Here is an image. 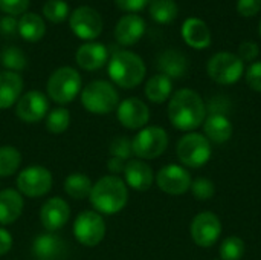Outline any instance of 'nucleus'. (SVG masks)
<instances>
[{
	"instance_id": "1",
	"label": "nucleus",
	"mask_w": 261,
	"mask_h": 260,
	"mask_svg": "<svg viewBox=\"0 0 261 260\" xmlns=\"http://www.w3.org/2000/svg\"><path fill=\"white\" fill-rule=\"evenodd\" d=\"M206 116V106L200 95L191 89L177 90L168 104V118L171 124L184 132L200 127Z\"/></svg>"
},
{
	"instance_id": "2",
	"label": "nucleus",
	"mask_w": 261,
	"mask_h": 260,
	"mask_svg": "<svg viewBox=\"0 0 261 260\" xmlns=\"http://www.w3.org/2000/svg\"><path fill=\"white\" fill-rule=\"evenodd\" d=\"M89 199L99 215H116L127 205L128 190L121 178L107 175L93 184Z\"/></svg>"
},
{
	"instance_id": "3",
	"label": "nucleus",
	"mask_w": 261,
	"mask_h": 260,
	"mask_svg": "<svg viewBox=\"0 0 261 260\" xmlns=\"http://www.w3.org/2000/svg\"><path fill=\"white\" fill-rule=\"evenodd\" d=\"M109 75L115 84L122 89L139 86L145 77V64L139 55L130 51H118L109 61Z\"/></svg>"
},
{
	"instance_id": "4",
	"label": "nucleus",
	"mask_w": 261,
	"mask_h": 260,
	"mask_svg": "<svg viewBox=\"0 0 261 260\" xmlns=\"http://www.w3.org/2000/svg\"><path fill=\"white\" fill-rule=\"evenodd\" d=\"M81 104L90 113L107 115L118 107L119 95L113 84L104 80H96L81 90Z\"/></svg>"
},
{
	"instance_id": "5",
	"label": "nucleus",
	"mask_w": 261,
	"mask_h": 260,
	"mask_svg": "<svg viewBox=\"0 0 261 260\" xmlns=\"http://www.w3.org/2000/svg\"><path fill=\"white\" fill-rule=\"evenodd\" d=\"M81 75L70 66L58 67L47 80V95L58 104H67L81 92Z\"/></svg>"
},
{
	"instance_id": "6",
	"label": "nucleus",
	"mask_w": 261,
	"mask_h": 260,
	"mask_svg": "<svg viewBox=\"0 0 261 260\" xmlns=\"http://www.w3.org/2000/svg\"><path fill=\"white\" fill-rule=\"evenodd\" d=\"M176 153L182 164L191 169H200L211 159L213 149L206 136L200 133H188L179 139Z\"/></svg>"
},
{
	"instance_id": "7",
	"label": "nucleus",
	"mask_w": 261,
	"mask_h": 260,
	"mask_svg": "<svg viewBox=\"0 0 261 260\" xmlns=\"http://www.w3.org/2000/svg\"><path fill=\"white\" fill-rule=\"evenodd\" d=\"M168 147V135L162 127L150 126L141 129V132L132 139L133 153L139 159H154L161 156Z\"/></svg>"
},
{
	"instance_id": "8",
	"label": "nucleus",
	"mask_w": 261,
	"mask_h": 260,
	"mask_svg": "<svg viewBox=\"0 0 261 260\" xmlns=\"http://www.w3.org/2000/svg\"><path fill=\"white\" fill-rule=\"evenodd\" d=\"M245 70L243 61L239 55L231 52H219L208 61V75L219 84L237 83Z\"/></svg>"
},
{
	"instance_id": "9",
	"label": "nucleus",
	"mask_w": 261,
	"mask_h": 260,
	"mask_svg": "<svg viewBox=\"0 0 261 260\" xmlns=\"http://www.w3.org/2000/svg\"><path fill=\"white\" fill-rule=\"evenodd\" d=\"M52 173L43 166H29L17 176L18 192L28 198H41L52 188Z\"/></svg>"
},
{
	"instance_id": "10",
	"label": "nucleus",
	"mask_w": 261,
	"mask_h": 260,
	"mask_svg": "<svg viewBox=\"0 0 261 260\" xmlns=\"http://www.w3.org/2000/svg\"><path fill=\"white\" fill-rule=\"evenodd\" d=\"M73 234L84 247H96L106 236V222L98 211H83L73 222Z\"/></svg>"
},
{
	"instance_id": "11",
	"label": "nucleus",
	"mask_w": 261,
	"mask_h": 260,
	"mask_svg": "<svg viewBox=\"0 0 261 260\" xmlns=\"http://www.w3.org/2000/svg\"><path fill=\"white\" fill-rule=\"evenodd\" d=\"M70 29L78 38L83 40H93L102 31V18L93 8L80 6L76 8L69 18Z\"/></svg>"
},
{
	"instance_id": "12",
	"label": "nucleus",
	"mask_w": 261,
	"mask_h": 260,
	"mask_svg": "<svg viewBox=\"0 0 261 260\" xmlns=\"http://www.w3.org/2000/svg\"><path fill=\"white\" fill-rule=\"evenodd\" d=\"M190 230H191L193 241L199 247L210 248L219 241L222 234V222L214 213L205 211V213H199L193 219Z\"/></svg>"
},
{
	"instance_id": "13",
	"label": "nucleus",
	"mask_w": 261,
	"mask_h": 260,
	"mask_svg": "<svg viewBox=\"0 0 261 260\" xmlns=\"http://www.w3.org/2000/svg\"><path fill=\"white\" fill-rule=\"evenodd\" d=\"M49 112V100L40 90H29L17 101L15 113L23 123H38Z\"/></svg>"
},
{
	"instance_id": "14",
	"label": "nucleus",
	"mask_w": 261,
	"mask_h": 260,
	"mask_svg": "<svg viewBox=\"0 0 261 260\" xmlns=\"http://www.w3.org/2000/svg\"><path fill=\"white\" fill-rule=\"evenodd\" d=\"M191 176L190 173L176 164L171 166H165L159 170V173L156 175V184L158 187L167 193V195H173V196H179L187 193L191 188Z\"/></svg>"
},
{
	"instance_id": "15",
	"label": "nucleus",
	"mask_w": 261,
	"mask_h": 260,
	"mask_svg": "<svg viewBox=\"0 0 261 260\" xmlns=\"http://www.w3.org/2000/svg\"><path fill=\"white\" fill-rule=\"evenodd\" d=\"M116 116H118V121L124 127L130 130H138L147 126L150 120V110H148V106L142 100L127 98L118 104Z\"/></svg>"
},
{
	"instance_id": "16",
	"label": "nucleus",
	"mask_w": 261,
	"mask_h": 260,
	"mask_svg": "<svg viewBox=\"0 0 261 260\" xmlns=\"http://www.w3.org/2000/svg\"><path fill=\"white\" fill-rule=\"evenodd\" d=\"M69 218H70V207L64 199L58 196L47 199L40 210L41 225L49 233H54L63 228L69 222Z\"/></svg>"
},
{
	"instance_id": "17",
	"label": "nucleus",
	"mask_w": 261,
	"mask_h": 260,
	"mask_svg": "<svg viewBox=\"0 0 261 260\" xmlns=\"http://www.w3.org/2000/svg\"><path fill=\"white\" fill-rule=\"evenodd\" d=\"M66 242L49 231L32 241V254L38 260H63L66 257Z\"/></svg>"
},
{
	"instance_id": "18",
	"label": "nucleus",
	"mask_w": 261,
	"mask_h": 260,
	"mask_svg": "<svg viewBox=\"0 0 261 260\" xmlns=\"http://www.w3.org/2000/svg\"><path fill=\"white\" fill-rule=\"evenodd\" d=\"M145 32V21L136 14L122 17L115 28V38L122 46H132L138 43Z\"/></svg>"
},
{
	"instance_id": "19",
	"label": "nucleus",
	"mask_w": 261,
	"mask_h": 260,
	"mask_svg": "<svg viewBox=\"0 0 261 260\" xmlns=\"http://www.w3.org/2000/svg\"><path fill=\"white\" fill-rule=\"evenodd\" d=\"M124 178L127 185L138 192H147L153 185L154 179L151 167L141 159H132L125 164Z\"/></svg>"
},
{
	"instance_id": "20",
	"label": "nucleus",
	"mask_w": 261,
	"mask_h": 260,
	"mask_svg": "<svg viewBox=\"0 0 261 260\" xmlns=\"http://www.w3.org/2000/svg\"><path fill=\"white\" fill-rule=\"evenodd\" d=\"M109 60V51L102 43H86L76 51V63L84 70L101 69Z\"/></svg>"
},
{
	"instance_id": "21",
	"label": "nucleus",
	"mask_w": 261,
	"mask_h": 260,
	"mask_svg": "<svg viewBox=\"0 0 261 260\" xmlns=\"http://www.w3.org/2000/svg\"><path fill=\"white\" fill-rule=\"evenodd\" d=\"M23 196L14 188L0 190V227L14 224L23 211Z\"/></svg>"
},
{
	"instance_id": "22",
	"label": "nucleus",
	"mask_w": 261,
	"mask_h": 260,
	"mask_svg": "<svg viewBox=\"0 0 261 260\" xmlns=\"http://www.w3.org/2000/svg\"><path fill=\"white\" fill-rule=\"evenodd\" d=\"M182 37L194 49H205L211 44V32L206 23L197 17L187 18L182 25Z\"/></svg>"
},
{
	"instance_id": "23",
	"label": "nucleus",
	"mask_w": 261,
	"mask_h": 260,
	"mask_svg": "<svg viewBox=\"0 0 261 260\" xmlns=\"http://www.w3.org/2000/svg\"><path fill=\"white\" fill-rule=\"evenodd\" d=\"M23 90V78L17 72H0V109H9L15 104Z\"/></svg>"
},
{
	"instance_id": "24",
	"label": "nucleus",
	"mask_w": 261,
	"mask_h": 260,
	"mask_svg": "<svg viewBox=\"0 0 261 260\" xmlns=\"http://www.w3.org/2000/svg\"><path fill=\"white\" fill-rule=\"evenodd\" d=\"M203 130L208 141L216 144H223L232 136V124L225 115H210L203 121Z\"/></svg>"
},
{
	"instance_id": "25",
	"label": "nucleus",
	"mask_w": 261,
	"mask_h": 260,
	"mask_svg": "<svg viewBox=\"0 0 261 260\" xmlns=\"http://www.w3.org/2000/svg\"><path fill=\"white\" fill-rule=\"evenodd\" d=\"M187 58L180 51L168 49L158 58V67L168 78H180L187 72Z\"/></svg>"
},
{
	"instance_id": "26",
	"label": "nucleus",
	"mask_w": 261,
	"mask_h": 260,
	"mask_svg": "<svg viewBox=\"0 0 261 260\" xmlns=\"http://www.w3.org/2000/svg\"><path fill=\"white\" fill-rule=\"evenodd\" d=\"M20 37L26 41H38L44 32H46V25L43 21V18L34 12H26L21 15V18L18 20V28H17Z\"/></svg>"
},
{
	"instance_id": "27",
	"label": "nucleus",
	"mask_w": 261,
	"mask_h": 260,
	"mask_svg": "<svg viewBox=\"0 0 261 260\" xmlns=\"http://www.w3.org/2000/svg\"><path fill=\"white\" fill-rule=\"evenodd\" d=\"M173 90V83L171 78H168L164 74H158L154 77H151L147 84H145V95L151 103L161 104L165 103Z\"/></svg>"
},
{
	"instance_id": "28",
	"label": "nucleus",
	"mask_w": 261,
	"mask_h": 260,
	"mask_svg": "<svg viewBox=\"0 0 261 260\" xmlns=\"http://www.w3.org/2000/svg\"><path fill=\"white\" fill-rule=\"evenodd\" d=\"M92 181L89 176H86L84 173H70L66 181H64V190L66 193L72 198V199H76V201H83L86 198L90 196V192H92Z\"/></svg>"
},
{
	"instance_id": "29",
	"label": "nucleus",
	"mask_w": 261,
	"mask_h": 260,
	"mask_svg": "<svg viewBox=\"0 0 261 260\" xmlns=\"http://www.w3.org/2000/svg\"><path fill=\"white\" fill-rule=\"evenodd\" d=\"M150 15L156 23L170 25L177 17V5L174 0H153L150 3Z\"/></svg>"
},
{
	"instance_id": "30",
	"label": "nucleus",
	"mask_w": 261,
	"mask_h": 260,
	"mask_svg": "<svg viewBox=\"0 0 261 260\" xmlns=\"http://www.w3.org/2000/svg\"><path fill=\"white\" fill-rule=\"evenodd\" d=\"M21 164L20 152L12 146H2L0 147V178H8L17 173Z\"/></svg>"
},
{
	"instance_id": "31",
	"label": "nucleus",
	"mask_w": 261,
	"mask_h": 260,
	"mask_svg": "<svg viewBox=\"0 0 261 260\" xmlns=\"http://www.w3.org/2000/svg\"><path fill=\"white\" fill-rule=\"evenodd\" d=\"M70 124V112L64 107H57L46 115V129L54 135H60L67 130Z\"/></svg>"
},
{
	"instance_id": "32",
	"label": "nucleus",
	"mask_w": 261,
	"mask_h": 260,
	"mask_svg": "<svg viewBox=\"0 0 261 260\" xmlns=\"http://www.w3.org/2000/svg\"><path fill=\"white\" fill-rule=\"evenodd\" d=\"M44 17L52 23H61L69 15V5L64 0H47L43 6Z\"/></svg>"
},
{
	"instance_id": "33",
	"label": "nucleus",
	"mask_w": 261,
	"mask_h": 260,
	"mask_svg": "<svg viewBox=\"0 0 261 260\" xmlns=\"http://www.w3.org/2000/svg\"><path fill=\"white\" fill-rule=\"evenodd\" d=\"M243 254H245V242L240 238L231 236L223 241L220 247L222 260H242Z\"/></svg>"
},
{
	"instance_id": "34",
	"label": "nucleus",
	"mask_w": 261,
	"mask_h": 260,
	"mask_svg": "<svg viewBox=\"0 0 261 260\" xmlns=\"http://www.w3.org/2000/svg\"><path fill=\"white\" fill-rule=\"evenodd\" d=\"M2 63L11 72H17L26 67V57L18 48H8L2 54Z\"/></svg>"
},
{
	"instance_id": "35",
	"label": "nucleus",
	"mask_w": 261,
	"mask_h": 260,
	"mask_svg": "<svg viewBox=\"0 0 261 260\" xmlns=\"http://www.w3.org/2000/svg\"><path fill=\"white\" fill-rule=\"evenodd\" d=\"M109 152L113 158H119V159L127 161L133 155L132 141L125 136H116L112 139V143L109 146Z\"/></svg>"
},
{
	"instance_id": "36",
	"label": "nucleus",
	"mask_w": 261,
	"mask_h": 260,
	"mask_svg": "<svg viewBox=\"0 0 261 260\" xmlns=\"http://www.w3.org/2000/svg\"><path fill=\"white\" fill-rule=\"evenodd\" d=\"M191 192H193L196 199L208 201V199H211L214 196L216 187H214L213 181H210L206 178H199L194 182H191Z\"/></svg>"
},
{
	"instance_id": "37",
	"label": "nucleus",
	"mask_w": 261,
	"mask_h": 260,
	"mask_svg": "<svg viewBox=\"0 0 261 260\" xmlns=\"http://www.w3.org/2000/svg\"><path fill=\"white\" fill-rule=\"evenodd\" d=\"M29 6V0H0V11L14 17L23 14Z\"/></svg>"
},
{
	"instance_id": "38",
	"label": "nucleus",
	"mask_w": 261,
	"mask_h": 260,
	"mask_svg": "<svg viewBox=\"0 0 261 260\" xmlns=\"http://www.w3.org/2000/svg\"><path fill=\"white\" fill-rule=\"evenodd\" d=\"M246 83L251 89L261 92V61L249 66L246 70Z\"/></svg>"
},
{
	"instance_id": "39",
	"label": "nucleus",
	"mask_w": 261,
	"mask_h": 260,
	"mask_svg": "<svg viewBox=\"0 0 261 260\" xmlns=\"http://www.w3.org/2000/svg\"><path fill=\"white\" fill-rule=\"evenodd\" d=\"M258 44L255 41H243L239 48V58L245 61H254L258 57Z\"/></svg>"
},
{
	"instance_id": "40",
	"label": "nucleus",
	"mask_w": 261,
	"mask_h": 260,
	"mask_svg": "<svg viewBox=\"0 0 261 260\" xmlns=\"http://www.w3.org/2000/svg\"><path fill=\"white\" fill-rule=\"evenodd\" d=\"M261 9V0H239L237 11L243 17H252Z\"/></svg>"
},
{
	"instance_id": "41",
	"label": "nucleus",
	"mask_w": 261,
	"mask_h": 260,
	"mask_svg": "<svg viewBox=\"0 0 261 260\" xmlns=\"http://www.w3.org/2000/svg\"><path fill=\"white\" fill-rule=\"evenodd\" d=\"M153 0H115V3L124 9V11H128V12H138V11H142L145 6H150Z\"/></svg>"
},
{
	"instance_id": "42",
	"label": "nucleus",
	"mask_w": 261,
	"mask_h": 260,
	"mask_svg": "<svg viewBox=\"0 0 261 260\" xmlns=\"http://www.w3.org/2000/svg\"><path fill=\"white\" fill-rule=\"evenodd\" d=\"M228 110H229V103L225 98H213L206 109V112H210V115H225Z\"/></svg>"
},
{
	"instance_id": "43",
	"label": "nucleus",
	"mask_w": 261,
	"mask_h": 260,
	"mask_svg": "<svg viewBox=\"0 0 261 260\" xmlns=\"http://www.w3.org/2000/svg\"><path fill=\"white\" fill-rule=\"evenodd\" d=\"M12 248V236L3 227H0V256H5Z\"/></svg>"
},
{
	"instance_id": "44",
	"label": "nucleus",
	"mask_w": 261,
	"mask_h": 260,
	"mask_svg": "<svg viewBox=\"0 0 261 260\" xmlns=\"http://www.w3.org/2000/svg\"><path fill=\"white\" fill-rule=\"evenodd\" d=\"M107 169H109V172L110 173H113L115 176L118 175V173H124V169H125V161L124 159H119V158H110L109 161H107Z\"/></svg>"
},
{
	"instance_id": "45",
	"label": "nucleus",
	"mask_w": 261,
	"mask_h": 260,
	"mask_svg": "<svg viewBox=\"0 0 261 260\" xmlns=\"http://www.w3.org/2000/svg\"><path fill=\"white\" fill-rule=\"evenodd\" d=\"M17 28H18V21H15L12 17H5V18L0 20V29H2L5 34H11V32H14Z\"/></svg>"
},
{
	"instance_id": "46",
	"label": "nucleus",
	"mask_w": 261,
	"mask_h": 260,
	"mask_svg": "<svg viewBox=\"0 0 261 260\" xmlns=\"http://www.w3.org/2000/svg\"><path fill=\"white\" fill-rule=\"evenodd\" d=\"M260 35H261V25H260Z\"/></svg>"
}]
</instances>
